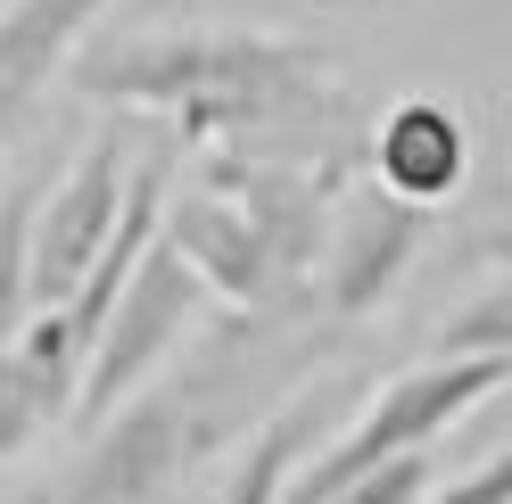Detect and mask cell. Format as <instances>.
I'll list each match as a JSON object with an SVG mask.
<instances>
[{
	"mask_svg": "<svg viewBox=\"0 0 512 504\" xmlns=\"http://www.w3.org/2000/svg\"><path fill=\"white\" fill-rule=\"evenodd\" d=\"M83 100L174 116L190 149H248V157H298V141L339 133V75L331 50L298 34H141L100 42L75 58Z\"/></svg>",
	"mask_w": 512,
	"mask_h": 504,
	"instance_id": "obj_1",
	"label": "cell"
},
{
	"mask_svg": "<svg viewBox=\"0 0 512 504\" xmlns=\"http://www.w3.org/2000/svg\"><path fill=\"white\" fill-rule=\"evenodd\" d=\"M232 430H240V405L223 389H207V381L149 389L141 381L133 397H116L100 414V438L67 471L58 504H166Z\"/></svg>",
	"mask_w": 512,
	"mask_h": 504,
	"instance_id": "obj_2",
	"label": "cell"
},
{
	"mask_svg": "<svg viewBox=\"0 0 512 504\" xmlns=\"http://www.w3.org/2000/svg\"><path fill=\"white\" fill-rule=\"evenodd\" d=\"M504 381H512V356H438V364H422V372H397V381L380 389L356 422L331 430V447H314V455L290 471L281 504H331L356 471L389 463V455H405V447H438L463 414H479L488 397H504Z\"/></svg>",
	"mask_w": 512,
	"mask_h": 504,
	"instance_id": "obj_3",
	"label": "cell"
},
{
	"mask_svg": "<svg viewBox=\"0 0 512 504\" xmlns=\"http://www.w3.org/2000/svg\"><path fill=\"white\" fill-rule=\"evenodd\" d=\"M199 314H207V281L149 232V248L133 257V273H124V290L100 314V339H91V356L75 372V405H67V414L75 422H100L116 397H133L149 372L199 331Z\"/></svg>",
	"mask_w": 512,
	"mask_h": 504,
	"instance_id": "obj_4",
	"label": "cell"
},
{
	"mask_svg": "<svg viewBox=\"0 0 512 504\" xmlns=\"http://www.w3.org/2000/svg\"><path fill=\"white\" fill-rule=\"evenodd\" d=\"M157 240H166L174 257L207 281V298L240 306V314H290V306L306 298V281L273 257V240L256 232L223 191H207V182L157 207Z\"/></svg>",
	"mask_w": 512,
	"mask_h": 504,
	"instance_id": "obj_5",
	"label": "cell"
},
{
	"mask_svg": "<svg viewBox=\"0 0 512 504\" xmlns=\"http://www.w3.org/2000/svg\"><path fill=\"white\" fill-rule=\"evenodd\" d=\"M207 191H223L256 232L273 240V257L298 281H314V257H323V224L339 199L331 166H306V157H248V149H215L207 157Z\"/></svg>",
	"mask_w": 512,
	"mask_h": 504,
	"instance_id": "obj_6",
	"label": "cell"
},
{
	"mask_svg": "<svg viewBox=\"0 0 512 504\" xmlns=\"http://www.w3.org/2000/svg\"><path fill=\"white\" fill-rule=\"evenodd\" d=\"M124 174H133V166H124V149H116V141H91L50 199L34 191V240H25L34 306H58V298L83 281V265L100 257V240H108V224H116V199H124Z\"/></svg>",
	"mask_w": 512,
	"mask_h": 504,
	"instance_id": "obj_7",
	"label": "cell"
},
{
	"mask_svg": "<svg viewBox=\"0 0 512 504\" xmlns=\"http://www.w3.org/2000/svg\"><path fill=\"white\" fill-rule=\"evenodd\" d=\"M430 207H413L397 191H364V199H331V224H323V306L331 314H372L380 298L405 281L413 248H422Z\"/></svg>",
	"mask_w": 512,
	"mask_h": 504,
	"instance_id": "obj_8",
	"label": "cell"
},
{
	"mask_svg": "<svg viewBox=\"0 0 512 504\" xmlns=\"http://www.w3.org/2000/svg\"><path fill=\"white\" fill-rule=\"evenodd\" d=\"M75 372H83V348L67 339L58 306H34L9 339H0V463L25 455L75 405Z\"/></svg>",
	"mask_w": 512,
	"mask_h": 504,
	"instance_id": "obj_9",
	"label": "cell"
},
{
	"mask_svg": "<svg viewBox=\"0 0 512 504\" xmlns=\"http://www.w3.org/2000/svg\"><path fill=\"white\" fill-rule=\"evenodd\" d=\"M372 174H380V191H397L413 207H438V199H455L463 191V174H471V133H463V116L446 108V100H397L389 116H380V133H372Z\"/></svg>",
	"mask_w": 512,
	"mask_h": 504,
	"instance_id": "obj_10",
	"label": "cell"
},
{
	"mask_svg": "<svg viewBox=\"0 0 512 504\" xmlns=\"http://www.w3.org/2000/svg\"><path fill=\"white\" fill-rule=\"evenodd\" d=\"M116 9V0H9L0 9V133H17L50 75L83 50V34Z\"/></svg>",
	"mask_w": 512,
	"mask_h": 504,
	"instance_id": "obj_11",
	"label": "cell"
},
{
	"mask_svg": "<svg viewBox=\"0 0 512 504\" xmlns=\"http://www.w3.org/2000/svg\"><path fill=\"white\" fill-rule=\"evenodd\" d=\"M331 430V389L314 381V389H298L290 405H273L265 414V430L248 438V455H240V471H232V488H223L215 504H281V488H290V471L314 455V438Z\"/></svg>",
	"mask_w": 512,
	"mask_h": 504,
	"instance_id": "obj_12",
	"label": "cell"
},
{
	"mask_svg": "<svg viewBox=\"0 0 512 504\" xmlns=\"http://www.w3.org/2000/svg\"><path fill=\"white\" fill-rule=\"evenodd\" d=\"M25 240H34V191L0 199V339L34 314V273H25Z\"/></svg>",
	"mask_w": 512,
	"mask_h": 504,
	"instance_id": "obj_13",
	"label": "cell"
},
{
	"mask_svg": "<svg viewBox=\"0 0 512 504\" xmlns=\"http://www.w3.org/2000/svg\"><path fill=\"white\" fill-rule=\"evenodd\" d=\"M438 356H512V298H504V281L471 290V306L438 331Z\"/></svg>",
	"mask_w": 512,
	"mask_h": 504,
	"instance_id": "obj_14",
	"label": "cell"
},
{
	"mask_svg": "<svg viewBox=\"0 0 512 504\" xmlns=\"http://www.w3.org/2000/svg\"><path fill=\"white\" fill-rule=\"evenodd\" d=\"M422 504H512V455H488L479 471H463V480H430L422 488Z\"/></svg>",
	"mask_w": 512,
	"mask_h": 504,
	"instance_id": "obj_15",
	"label": "cell"
},
{
	"mask_svg": "<svg viewBox=\"0 0 512 504\" xmlns=\"http://www.w3.org/2000/svg\"><path fill=\"white\" fill-rule=\"evenodd\" d=\"M0 166H9V157H0Z\"/></svg>",
	"mask_w": 512,
	"mask_h": 504,
	"instance_id": "obj_16",
	"label": "cell"
}]
</instances>
